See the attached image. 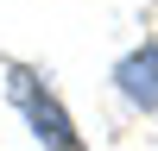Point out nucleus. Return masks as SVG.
<instances>
[{
    "mask_svg": "<svg viewBox=\"0 0 158 151\" xmlns=\"http://www.w3.org/2000/svg\"><path fill=\"white\" fill-rule=\"evenodd\" d=\"M6 101L19 107V120L32 126L38 145H82V132H76V120L63 113V101L51 95V82L38 69H25V63H6Z\"/></svg>",
    "mask_w": 158,
    "mask_h": 151,
    "instance_id": "nucleus-1",
    "label": "nucleus"
},
{
    "mask_svg": "<svg viewBox=\"0 0 158 151\" xmlns=\"http://www.w3.org/2000/svg\"><path fill=\"white\" fill-rule=\"evenodd\" d=\"M114 82H120V95L133 101V107L158 113V38H146V44H133L120 63H114Z\"/></svg>",
    "mask_w": 158,
    "mask_h": 151,
    "instance_id": "nucleus-2",
    "label": "nucleus"
}]
</instances>
